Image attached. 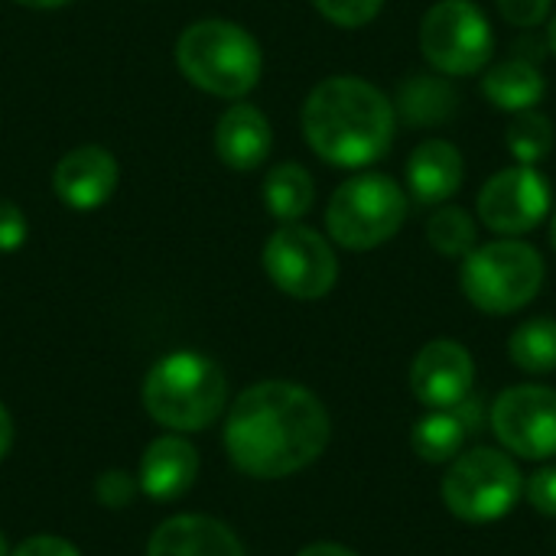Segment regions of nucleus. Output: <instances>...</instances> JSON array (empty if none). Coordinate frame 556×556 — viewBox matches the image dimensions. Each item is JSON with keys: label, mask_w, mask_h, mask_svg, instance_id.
<instances>
[{"label": "nucleus", "mask_w": 556, "mask_h": 556, "mask_svg": "<svg viewBox=\"0 0 556 556\" xmlns=\"http://www.w3.org/2000/svg\"><path fill=\"white\" fill-rule=\"evenodd\" d=\"M329 414L319 397L290 381L248 388L225 424L228 459L254 479H287L323 456Z\"/></svg>", "instance_id": "f257e3e1"}, {"label": "nucleus", "mask_w": 556, "mask_h": 556, "mask_svg": "<svg viewBox=\"0 0 556 556\" xmlns=\"http://www.w3.org/2000/svg\"><path fill=\"white\" fill-rule=\"evenodd\" d=\"M303 134L313 153L342 169L378 163L397 134L394 101L358 75L319 81L303 104Z\"/></svg>", "instance_id": "f03ea898"}, {"label": "nucleus", "mask_w": 556, "mask_h": 556, "mask_svg": "<svg viewBox=\"0 0 556 556\" xmlns=\"http://www.w3.org/2000/svg\"><path fill=\"white\" fill-rule=\"evenodd\" d=\"M228 401L225 371L199 352H173L160 358L143 381L147 414L176 433L205 430Z\"/></svg>", "instance_id": "7ed1b4c3"}, {"label": "nucleus", "mask_w": 556, "mask_h": 556, "mask_svg": "<svg viewBox=\"0 0 556 556\" xmlns=\"http://www.w3.org/2000/svg\"><path fill=\"white\" fill-rule=\"evenodd\" d=\"M176 62L182 75L218 98L248 94L264 68L257 39L228 20H199L176 42Z\"/></svg>", "instance_id": "20e7f679"}, {"label": "nucleus", "mask_w": 556, "mask_h": 556, "mask_svg": "<svg viewBox=\"0 0 556 556\" xmlns=\"http://www.w3.org/2000/svg\"><path fill=\"white\" fill-rule=\"evenodd\" d=\"M544 277L547 267L541 251L521 238L476 244L459 267L466 300L489 316H508L525 309L541 293Z\"/></svg>", "instance_id": "39448f33"}, {"label": "nucleus", "mask_w": 556, "mask_h": 556, "mask_svg": "<svg viewBox=\"0 0 556 556\" xmlns=\"http://www.w3.org/2000/svg\"><path fill=\"white\" fill-rule=\"evenodd\" d=\"M407 218V195L401 182L384 173H362L345 179L326 208V228L336 244L349 251H371L391 241Z\"/></svg>", "instance_id": "423d86ee"}, {"label": "nucleus", "mask_w": 556, "mask_h": 556, "mask_svg": "<svg viewBox=\"0 0 556 556\" xmlns=\"http://www.w3.org/2000/svg\"><path fill=\"white\" fill-rule=\"evenodd\" d=\"M420 52L446 78L479 75L495 52V33L476 0H437L420 20Z\"/></svg>", "instance_id": "0eeeda50"}, {"label": "nucleus", "mask_w": 556, "mask_h": 556, "mask_svg": "<svg viewBox=\"0 0 556 556\" xmlns=\"http://www.w3.org/2000/svg\"><path fill=\"white\" fill-rule=\"evenodd\" d=\"M521 492L525 479L518 466L505 453L489 446L459 453L443 479L446 508L469 525H489L505 518L518 505Z\"/></svg>", "instance_id": "6e6552de"}, {"label": "nucleus", "mask_w": 556, "mask_h": 556, "mask_svg": "<svg viewBox=\"0 0 556 556\" xmlns=\"http://www.w3.org/2000/svg\"><path fill=\"white\" fill-rule=\"evenodd\" d=\"M264 270L277 290L293 300H319L339 280V261L332 244L306 228V225H283L264 244Z\"/></svg>", "instance_id": "1a4fd4ad"}, {"label": "nucleus", "mask_w": 556, "mask_h": 556, "mask_svg": "<svg viewBox=\"0 0 556 556\" xmlns=\"http://www.w3.org/2000/svg\"><path fill=\"white\" fill-rule=\"evenodd\" d=\"M554 212V192L538 166H508L479 189V218L502 238L534 231Z\"/></svg>", "instance_id": "9d476101"}, {"label": "nucleus", "mask_w": 556, "mask_h": 556, "mask_svg": "<svg viewBox=\"0 0 556 556\" xmlns=\"http://www.w3.org/2000/svg\"><path fill=\"white\" fill-rule=\"evenodd\" d=\"M492 430L498 443L521 459H554L556 391L541 384L508 388L492 404Z\"/></svg>", "instance_id": "9b49d317"}, {"label": "nucleus", "mask_w": 556, "mask_h": 556, "mask_svg": "<svg viewBox=\"0 0 556 556\" xmlns=\"http://www.w3.org/2000/svg\"><path fill=\"white\" fill-rule=\"evenodd\" d=\"M476 362L466 345L453 339H437L424 345L410 365L414 397L430 410H450L472 394Z\"/></svg>", "instance_id": "f8f14e48"}, {"label": "nucleus", "mask_w": 556, "mask_h": 556, "mask_svg": "<svg viewBox=\"0 0 556 556\" xmlns=\"http://www.w3.org/2000/svg\"><path fill=\"white\" fill-rule=\"evenodd\" d=\"M117 186V163L104 147H78L65 153L52 173L55 195L75 212L101 208Z\"/></svg>", "instance_id": "ddd939ff"}, {"label": "nucleus", "mask_w": 556, "mask_h": 556, "mask_svg": "<svg viewBox=\"0 0 556 556\" xmlns=\"http://www.w3.org/2000/svg\"><path fill=\"white\" fill-rule=\"evenodd\" d=\"M463 176H466V163H463L459 147L450 140H440V137L424 140L407 156V169H404L407 192L424 208H437V205L450 202L459 192Z\"/></svg>", "instance_id": "4468645a"}, {"label": "nucleus", "mask_w": 556, "mask_h": 556, "mask_svg": "<svg viewBox=\"0 0 556 556\" xmlns=\"http://www.w3.org/2000/svg\"><path fill=\"white\" fill-rule=\"evenodd\" d=\"M147 556H244V547L235 531L215 518L176 515L153 531Z\"/></svg>", "instance_id": "2eb2a0df"}, {"label": "nucleus", "mask_w": 556, "mask_h": 556, "mask_svg": "<svg viewBox=\"0 0 556 556\" xmlns=\"http://www.w3.org/2000/svg\"><path fill=\"white\" fill-rule=\"evenodd\" d=\"M274 147L270 121L254 104H231L215 127V150L231 169H257Z\"/></svg>", "instance_id": "dca6fc26"}, {"label": "nucleus", "mask_w": 556, "mask_h": 556, "mask_svg": "<svg viewBox=\"0 0 556 556\" xmlns=\"http://www.w3.org/2000/svg\"><path fill=\"white\" fill-rule=\"evenodd\" d=\"M199 476V453L182 437H160L140 459V489L156 502H173L192 489Z\"/></svg>", "instance_id": "f3484780"}, {"label": "nucleus", "mask_w": 556, "mask_h": 556, "mask_svg": "<svg viewBox=\"0 0 556 556\" xmlns=\"http://www.w3.org/2000/svg\"><path fill=\"white\" fill-rule=\"evenodd\" d=\"M482 94L489 98L492 108L518 114V111H531L544 101L547 94V81L544 72L528 62V59H505L498 65H492L482 75Z\"/></svg>", "instance_id": "a211bd4d"}, {"label": "nucleus", "mask_w": 556, "mask_h": 556, "mask_svg": "<svg viewBox=\"0 0 556 556\" xmlns=\"http://www.w3.org/2000/svg\"><path fill=\"white\" fill-rule=\"evenodd\" d=\"M459 108L456 88L443 75H410L397 88L394 111L410 124V127H437L446 124Z\"/></svg>", "instance_id": "6ab92c4d"}, {"label": "nucleus", "mask_w": 556, "mask_h": 556, "mask_svg": "<svg viewBox=\"0 0 556 556\" xmlns=\"http://www.w3.org/2000/svg\"><path fill=\"white\" fill-rule=\"evenodd\" d=\"M264 202L270 208L274 218H280L283 225L300 222L313 202H316V186L313 176L300 166V163H280L267 173L264 179Z\"/></svg>", "instance_id": "aec40b11"}, {"label": "nucleus", "mask_w": 556, "mask_h": 556, "mask_svg": "<svg viewBox=\"0 0 556 556\" xmlns=\"http://www.w3.org/2000/svg\"><path fill=\"white\" fill-rule=\"evenodd\" d=\"M469 440V430L463 424V417L450 407V410H430L417 427H414V453L424 463H453L463 446Z\"/></svg>", "instance_id": "412c9836"}, {"label": "nucleus", "mask_w": 556, "mask_h": 556, "mask_svg": "<svg viewBox=\"0 0 556 556\" xmlns=\"http://www.w3.org/2000/svg\"><path fill=\"white\" fill-rule=\"evenodd\" d=\"M508 355L528 375L556 371V319L538 316L521 323L508 339Z\"/></svg>", "instance_id": "4be33fe9"}, {"label": "nucleus", "mask_w": 556, "mask_h": 556, "mask_svg": "<svg viewBox=\"0 0 556 556\" xmlns=\"http://www.w3.org/2000/svg\"><path fill=\"white\" fill-rule=\"evenodd\" d=\"M427 241L437 254L463 261L479 244V225L466 208L443 202L427 218Z\"/></svg>", "instance_id": "5701e85b"}, {"label": "nucleus", "mask_w": 556, "mask_h": 556, "mask_svg": "<svg viewBox=\"0 0 556 556\" xmlns=\"http://www.w3.org/2000/svg\"><path fill=\"white\" fill-rule=\"evenodd\" d=\"M505 143L511 150V156L525 166H538L551 150H554V121L531 108V111H518L505 130Z\"/></svg>", "instance_id": "b1692460"}, {"label": "nucleus", "mask_w": 556, "mask_h": 556, "mask_svg": "<svg viewBox=\"0 0 556 556\" xmlns=\"http://www.w3.org/2000/svg\"><path fill=\"white\" fill-rule=\"evenodd\" d=\"M313 7L336 26H345V29H358V26H368L384 0H313Z\"/></svg>", "instance_id": "393cba45"}, {"label": "nucleus", "mask_w": 556, "mask_h": 556, "mask_svg": "<svg viewBox=\"0 0 556 556\" xmlns=\"http://www.w3.org/2000/svg\"><path fill=\"white\" fill-rule=\"evenodd\" d=\"M495 3H498V13L511 26H521V29L541 26L544 20H551V10H554V0H495Z\"/></svg>", "instance_id": "a878e982"}, {"label": "nucleus", "mask_w": 556, "mask_h": 556, "mask_svg": "<svg viewBox=\"0 0 556 556\" xmlns=\"http://www.w3.org/2000/svg\"><path fill=\"white\" fill-rule=\"evenodd\" d=\"M23 241H26V218H23V212L10 199H0V254L16 251Z\"/></svg>", "instance_id": "bb28decb"}, {"label": "nucleus", "mask_w": 556, "mask_h": 556, "mask_svg": "<svg viewBox=\"0 0 556 556\" xmlns=\"http://www.w3.org/2000/svg\"><path fill=\"white\" fill-rule=\"evenodd\" d=\"M528 502H531L541 515L556 518V466L541 469V472L528 482Z\"/></svg>", "instance_id": "cd10ccee"}, {"label": "nucleus", "mask_w": 556, "mask_h": 556, "mask_svg": "<svg viewBox=\"0 0 556 556\" xmlns=\"http://www.w3.org/2000/svg\"><path fill=\"white\" fill-rule=\"evenodd\" d=\"M94 492H98V502H104L108 508H124L134 498V479L127 472H104Z\"/></svg>", "instance_id": "c85d7f7f"}, {"label": "nucleus", "mask_w": 556, "mask_h": 556, "mask_svg": "<svg viewBox=\"0 0 556 556\" xmlns=\"http://www.w3.org/2000/svg\"><path fill=\"white\" fill-rule=\"evenodd\" d=\"M13 556H81L68 541L55 538V534H36L29 541H23Z\"/></svg>", "instance_id": "c756f323"}, {"label": "nucleus", "mask_w": 556, "mask_h": 556, "mask_svg": "<svg viewBox=\"0 0 556 556\" xmlns=\"http://www.w3.org/2000/svg\"><path fill=\"white\" fill-rule=\"evenodd\" d=\"M296 556H358L355 551L342 547V544H313L306 551H300Z\"/></svg>", "instance_id": "7c9ffc66"}, {"label": "nucleus", "mask_w": 556, "mask_h": 556, "mask_svg": "<svg viewBox=\"0 0 556 556\" xmlns=\"http://www.w3.org/2000/svg\"><path fill=\"white\" fill-rule=\"evenodd\" d=\"M10 443H13V420H10V414H7V407L0 404V459L7 456V450H10Z\"/></svg>", "instance_id": "2f4dec72"}, {"label": "nucleus", "mask_w": 556, "mask_h": 556, "mask_svg": "<svg viewBox=\"0 0 556 556\" xmlns=\"http://www.w3.org/2000/svg\"><path fill=\"white\" fill-rule=\"evenodd\" d=\"M13 3L36 7V10H49V7H62V3H68V0H13Z\"/></svg>", "instance_id": "473e14b6"}, {"label": "nucleus", "mask_w": 556, "mask_h": 556, "mask_svg": "<svg viewBox=\"0 0 556 556\" xmlns=\"http://www.w3.org/2000/svg\"><path fill=\"white\" fill-rule=\"evenodd\" d=\"M547 39H551V49L556 52V13L551 16V26H547Z\"/></svg>", "instance_id": "72a5a7b5"}, {"label": "nucleus", "mask_w": 556, "mask_h": 556, "mask_svg": "<svg viewBox=\"0 0 556 556\" xmlns=\"http://www.w3.org/2000/svg\"><path fill=\"white\" fill-rule=\"evenodd\" d=\"M551 248L556 251V208H554V218H551Z\"/></svg>", "instance_id": "f704fd0d"}, {"label": "nucleus", "mask_w": 556, "mask_h": 556, "mask_svg": "<svg viewBox=\"0 0 556 556\" xmlns=\"http://www.w3.org/2000/svg\"><path fill=\"white\" fill-rule=\"evenodd\" d=\"M0 556H7V541H3V534H0Z\"/></svg>", "instance_id": "c9c22d12"}]
</instances>
